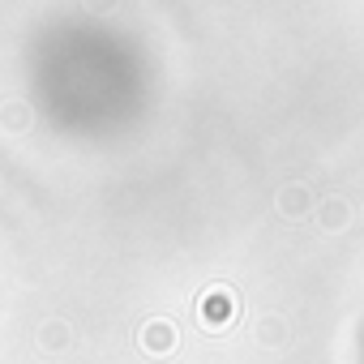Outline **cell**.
Returning <instances> with one entry per match:
<instances>
[{"label":"cell","instance_id":"cell-3","mask_svg":"<svg viewBox=\"0 0 364 364\" xmlns=\"http://www.w3.org/2000/svg\"><path fill=\"white\" fill-rule=\"evenodd\" d=\"M279 206L287 210V215H304V206H309V193L296 185V189H283V198H279Z\"/></svg>","mask_w":364,"mask_h":364},{"label":"cell","instance_id":"cell-2","mask_svg":"<svg viewBox=\"0 0 364 364\" xmlns=\"http://www.w3.org/2000/svg\"><path fill=\"white\" fill-rule=\"evenodd\" d=\"M176 326L171 321H150L146 330H141V347L150 351V355H171L176 351Z\"/></svg>","mask_w":364,"mask_h":364},{"label":"cell","instance_id":"cell-1","mask_svg":"<svg viewBox=\"0 0 364 364\" xmlns=\"http://www.w3.org/2000/svg\"><path fill=\"white\" fill-rule=\"evenodd\" d=\"M236 313H240V300H236V291L232 287H210L202 300H198V317H202V326L206 330H228L232 321H236Z\"/></svg>","mask_w":364,"mask_h":364}]
</instances>
